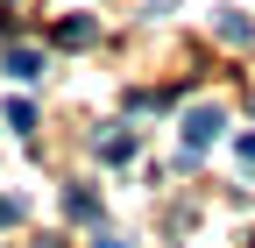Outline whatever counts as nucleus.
I'll use <instances>...</instances> for the list:
<instances>
[{"label":"nucleus","instance_id":"nucleus-4","mask_svg":"<svg viewBox=\"0 0 255 248\" xmlns=\"http://www.w3.org/2000/svg\"><path fill=\"white\" fill-rule=\"evenodd\" d=\"M7 128L14 135H36V107H28V100H7Z\"/></svg>","mask_w":255,"mask_h":248},{"label":"nucleus","instance_id":"nucleus-3","mask_svg":"<svg viewBox=\"0 0 255 248\" xmlns=\"http://www.w3.org/2000/svg\"><path fill=\"white\" fill-rule=\"evenodd\" d=\"M64 213H71V220H85V227H92V220H100V199H92V192H64Z\"/></svg>","mask_w":255,"mask_h":248},{"label":"nucleus","instance_id":"nucleus-9","mask_svg":"<svg viewBox=\"0 0 255 248\" xmlns=\"http://www.w3.org/2000/svg\"><path fill=\"white\" fill-rule=\"evenodd\" d=\"M241 163H255V135H241Z\"/></svg>","mask_w":255,"mask_h":248},{"label":"nucleus","instance_id":"nucleus-6","mask_svg":"<svg viewBox=\"0 0 255 248\" xmlns=\"http://www.w3.org/2000/svg\"><path fill=\"white\" fill-rule=\"evenodd\" d=\"M220 36H227V43H248L255 21H248V14H220Z\"/></svg>","mask_w":255,"mask_h":248},{"label":"nucleus","instance_id":"nucleus-8","mask_svg":"<svg viewBox=\"0 0 255 248\" xmlns=\"http://www.w3.org/2000/svg\"><path fill=\"white\" fill-rule=\"evenodd\" d=\"M14 213H21V199H7V192H0V220H14Z\"/></svg>","mask_w":255,"mask_h":248},{"label":"nucleus","instance_id":"nucleus-2","mask_svg":"<svg viewBox=\"0 0 255 248\" xmlns=\"http://www.w3.org/2000/svg\"><path fill=\"white\" fill-rule=\"evenodd\" d=\"M7 78H43V50L14 43V50H7Z\"/></svg>","mask_w":255,"mask_h":248},{"label":"nucleus","instance_id":"nucleus-5","mask_svg":"<svg viewBox=\"0 0 255 248\" xmlns=\"http://www.w3.org/2000/svg\"><path fill=\"white\" fill-rule=\"evenodd\" d=\"M100 156L107 163H128V156H135V135H100Z\"/></svg>","mask_w":255,"mask_h":248},{"label":"nucleus","instance_id":"nucleus-10","mask_svg":"<svg viewBox=\"0 0 255 248\" xmlns=\"http://www.w3.org/2000/svg\"><path fill=\"white\" fill-rule=\"evenodd\" d=\"M92 248H121V241H114V234H100V241H92Z\"/></svg>","mask_w":255,"mask_h":248},{"label":"nucleus","instance_id":"nucleus-1","mask_svg":"<svg viewBox=\"0 0 255 248\" xmlns=\"http://www.w3.org/2000/svg\"><path fill=\"white\" fill-rule=\"evenodd\" d=\"M220 128H227V114H220V107H191V114H184V128H177V156H184V163H199L206 149H213Z\"/></svg>","mask_w":255,"mask_h":248},{"label":"nucleus","instance_id":"nucleus-7","mask_svg":"<svg viewBox=\"0 0 255 248\" xmlns=\"http://www.w3.org/2000/svg\"><path fill=\"white\" fill-rule=\"evenodd\" d=\"M57 43H71V50L92 43V21H57Z\"/></svg>","mask_w":255,"mask_h":248}]
</instances>
